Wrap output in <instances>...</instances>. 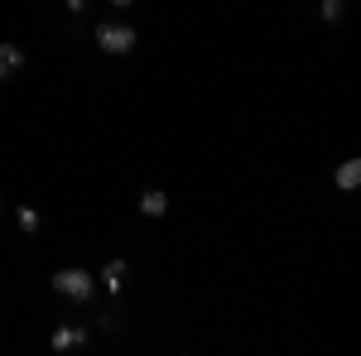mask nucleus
Returning <instances> with one entry per match:
<instances>
[{"mask_svg": "<svg viewBox=\"0 0 361 356\" xmlns=\"http://www.w3.org/2000/svg\"><path fill=\"white\" fill-rule=\"evenodd\" d=\"M97 49L106 58H130L140 49V29L130 20H102L97 25Z\"/></svg>", "mask_w": 361, "mask_h": 356, "instance_id": "f257e3e1", "label": "nucleus"}, {"mask_svg": "<svg viewBox=\"0 0 361 356\" xmlns=\"http://www.w3.org/2000/svg\"><path fill=\"white\" fill-rule=\"evenodd\" d=\"M54 294L68 303H92L97 299V274L82 270V265H63V270L54 274Z\"/></svg>", "mask_w": 361, "mask_h": 356, "instance_id": "f03ea898", "label": "nucleus"}, {"mask_svg": "<svg viewBox=\"0 0 361 356\" xmlns=\"http://www.w3.org/2000/svg\"><path fill=\"white\" fill-rule=\"evenodd\" d=\"M126 284H130V260L111 255V260L102 265V274H97V289H102V294H111V299H121V294H126Z\"/></svg>", "mask_w": 361, "mask_h": 356, "instance_id": "7ed1b4c3", "label": "nucleus"}, {"mask_svg": "<svg viewBox=\"0 0 361 356\" xmlns=\"http://www.w3.org/2000/svg\"><path fill=\"white\" fill-rule=\"evenodd\" d=\"M135 207H140V217H145V221H164L169 212H173V197H169L164 188H140Z\"/></svg>", "mask_w": 361, "mask_h": 356, "instance_id": "20e7f679", "label": "nucleus"}, {"mask_svg": "<svg viewBox=\"0 0 361 356\" xmlns=\"http://www.w3.org/2000/svg\"><path fill=\"white\" fill-rule=\"evenodd\" d=\"M87 342H92V328H87V323H58L54 337H49L54 352H78V347H87Z\"/></svg>", "mask_w": 361, "mask_h": 356, "instance_id": "39448f33", "label": "nucleus"}, {"mask_svg": "<svg viewBox=\"0 0 361 356\" xmlns=\"http://www.w3.org/2000/svg\"><path fill=\"white\" fill-rule=\"evenodd\" d=\"M333 188L337 192H357L361 188V159L357 154H347L342 164H333Z\"/></svg>", "mask_w": 361, "mask_h": 356, "instance_id": "423d86ee", "label": "nucleus"}, {"mask_svg": "<svg viewBox=\"0 0 361 356\" xmlns=\"http://www.w3.org/2000/svg\"><path fill=\"white\" fill-rule=\"evenodd\" d=\"M25 68V49L20 44H0V82L10 78V73H20Z\"/></svg>", "mask_w": 361, "mask_h": 356, "instance_id": "0eeeda50", "label": "nucleus"}, {"mask_svg": "<svg viewBox=\"0 0 361 356\" xmlns=\"http://www.w3.org/2000/svg\"><path fill=\"white\" fill-rule=\"evenodd\" d=\"M15 226H20L25 236H34V231H39V207H29V202H20V207H15Z\"/></svg>", "mask_w": 361, "mask_h": 356, "instance_id": "6e6552de", "label": "nucleus"}, {"mask_svg": "<svg viewBox=\"0 0 361 356\" xmlns=\"http://www.w3.org/2000/svg\"><path fill=\"white\" fill-rule=\"evenodd\" d=\"M342 10H347V0H318V20L323 25H342Z\"/></svg>", "mask_w": 361, "mask_h": 356, "instance_id": "1a4fd4ad", "label": "nucleus"}, {"mask_svg": "<svg viewBox=\"0 0 361 356\" xmlns=\"http://www.w3.org/2000/svg\"><path fill=\"white\" fill-rule=\"evenodd\" d=\"M63 5H68V15H87L92 10V0H63Z\"/></svg>", "mask_w": 361, "mask_h": 356, "instance_id": "9d476101", "label": "nucleus"}, {"mask_svg": "<svg viewBox=\"0 0 361 356\" xmlns=\"http://www.w3.org/2000/svg\"><path fill=\"white\" fill-rule=\"evenodd\" d=\"M130 5H140V0H111V10H130Z\"/></svg>", "mask_w": 361, "mask_h": 356, "instance_id": "9b49d317", "label": "nucleus"}, {"mask_svg": "<svg viewBox=\"0 0 361 356\" xmlns=\"http://www.w3.org/2000/svg\"><path fill=\"white\" fill-rule=\"evenodd\" d=\"M0 217H5V197H0Z\"/></svg>", "mask_w": 361, "mask_h": 356, "instance_id": "f8f14e48", "label": "nucleus"}]
</instances>
